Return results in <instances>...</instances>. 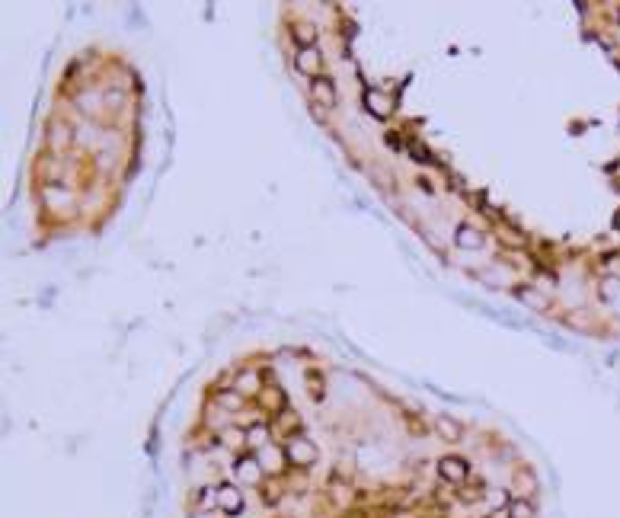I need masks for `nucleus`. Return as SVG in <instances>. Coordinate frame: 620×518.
I'll list each match as a JSON object with an SVG mask.
<instances>
[{"instance_id":"nucleus-4","label":"nucleus","mask_w":620,"mask_h":518,"mask_svg":"<svg viewBox=\"0 0 620 518\" xmlns=\"http://www.w3.org/2000/svg\"><path fill=\"white\" fill-rule=\"evenodd\" d=\"M438 473H441V480H448V483H464V480H467V473H470V467H467V461H464V458L448 454V458L438 461Z\"/></svg>"},{"instance_id":"nucleus-10","label":"nucleus","mask_w":620,"mask_h":518,"mask_svg":"<svg viewBox=\"0 0 620 518\" xmlns=\"http://www.w3.org/2000/svg\"><path fill=\"white\" fill-rule=\"evenodd\" d=\"M291 32H295L297 52H301V48H313V45H317V26H310V23H295V26H291Z\"/></svg>"},{"instance_id":"nucleus-7","label":"nucleus","mask_w":620,"mask_h":518,"mask_svg":"<svg viewBox=\"0 0 620 518\" xmlns=\"http://www.w3.org/2000/svg\"><path fill=\"white\" fill-rule=\"evenodd\" d=\"M454 240H457V247H461V250H480V247H483V233H480L477 227L461 224V227H457V233H454Z\"/></svg>"},{"instance_id":"nucleus-12","label":"nucleus","mask_w":620,"mask_h":518,"mask_svg":"<svg viewBox=\"0 0 620 518\" xmlns=\"http://www.w3.org/2000/svg\"><path fill=\"white\" fill-rule=\"evenodd\" d=\"M505 512H508V518H534V515H537L534 503H531V499H522V496H515V499H508Z\"/></svg>"},{"instance_id":"nucleus-2","label":"nucleus","mask_w":620,"mask_h":518,"mask_svg":"<svg viewBox=\"0 0 620 518\" xmlns=\"http://www.w3.org/2000/svg\"><path fill=\"white\" fill-rule=\"evenodd\" d=\"M295 68L301 71V74H307L310 80H317L320 77V68H323V55H320V48H301L295 58Z\"/></svg>"},{"instance_id":"nucleus-11","label":"nucleus","mask_w":620,"mask_h":518,"mask_svg":"<svg viewBox=\"0 0 620 518\" xmlns=\"http://www.w3.org/2000/svg\"><path fill=\"white\" fill-rule=\"evenodd\" d=\"M515 487H518V496L522 499H531V496L537 493V477H534V470H515Z\"/></svg>"},{"instance_id":"nucleus-9","label":"nucleus","mask_w":620,"mask_h":518,"mask_svg":"<svg viewBox=\"0 0 620 518\" xmlns=\"http://www.w3.org/2000/svg\"><path fill=\"white\" fill-rule=\"evenodd\" d=\"M364 106H368L378 119H387V115H390V99L381 90H364Z\"/></svg>"},{"instance_id":"nucleus-1","label":"nucleus","mask_w":620,"mask_h":518,"mask_svg":"<svg viewBox=\"0 0 620 518\" xmlns=\"http://www.w3.org/2000/svg\"><path fill=\"white\" fill-rule=\"evenodd\" d=\"M285 458L291 467H310L313 461H317V448L307 442V438H291V442L285 445Z\"/></svg>"},{"instance_id":"nucleus-5","label":"nucleus","mask_w":620,"mask_h":518,"mask_svg":"<svg viewBox=\"0 0 620 518\" xmlns=\"http://www.w3.org/2000/svg\"><path fill=\"white\" fill-rule=\"evenodd\" d=\"M515 298L522 301L524 308H531V310H547V308H550L547 292H540V288H534V285H518V288H515Z\"/></svg>"},{"instance_id":"nucleus-3","label":"nucleus","mask_w":620,"mask_h":518,"mask_svg":"<svg viewBox=\"0 0 620 518\" xmlns=\"http://www.w3.org/2000/svg\"><path fill=\"white\" fill-rule=\"evenodd\" d=\"M310 96H313L317 106H323V109H333L336 106V83L330 80V77L320 74L317 80H310Z\"/></svg>"},{"instance_id":"nucleus-13","label":"nucleus","mask_w":620,"mask_h":518,"mask_svg":"<svg viewBox=\"0 0 620 518\" xmlns=\"http://www.w3.org/2000/svg\"><path fill=\"white\" fill-rule=\"evenodd\" d=\"M601 298L605 301H614V298H620V278L617 275H607V278H601Z\"/></svg>"},{"instance_id":"nucleus-6","label":"nucleus","mask_w":620,"mask_h":518,"mask_svg":"<svg viewBox=\"0 0 620 518\" xmlns=\"http://www.w3.org/2000/svg\"><path fill=\"white\" fill-rule=\"evenodd\" d=\"M435 432H438L445 442H461L464 438V426L454 419V416H438V419H435Z\"/></svg>"},{"instance_id":"nucleus-8","label":"nucleus","mask_w":620,"mask_h":518,"mask_svg":"<svg viewBox=\"0 0 620 518\" xmlns=\"http://www.w3.org/2000/svg\"><path fill=\"white\" fill-rule=\"evenodd\" d=\"M218 505L227 512V515H237L243 509V496L237 493L234 487H221L218 489Z\"/></svg>"},{"instance_id":"nucleus-14","label":"nucleus","mask_w":620,"mask_h":518,"mask_svg":"<svg viewBox=\"0 0 620 518\" xmlns=\"http://www.w3.org/2000/svg\"><path fill=\"white\" fill-rule=\"evenodd\" d=\"M218 403L227 406V410H237V406L243 403V397H240V394H234V391H224V394L218 397Z\"/></svg>"}]
</instances>
